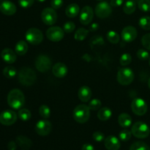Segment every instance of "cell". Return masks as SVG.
<instances>
[{
  "mask_svg": "<svg viewBox=\"0 0 150 150\" xmlns=\"http://www.w3.org/2000/svg\"><path fill=\"white\" fill-rule=\"evenodd\" d=\"M7 103L13 109L19 110L25 103V97L23 92L18 89H12L7 95Z\"/></svg>",
  "mask_w": 150,
  "mask_h": 150,
  "instance_id": "cell-1",
  "label": "cell"
},
{
  "mask_svg": "<svg viewBox=\"0 0 150 150\" xmlns=\"http://www.w3.org/2000/svg\"><path fill=\"white\" fill-rule=\"evenodd\" d=\"M18 79L21 84L25 86H30L36 82V73L30 67H23L18 73Z\"/></svg>",
  "mask_w": 150,
  "mask_h": 150,
  "instance_id": "cell-2",
  "label": "cell"
},
{
  "mask_svg": "<svg viewBox=\"0 0 150 150\" xmlns=\"http://www.w3.org/2000/svg\"><path fill=\"white\" fill-rule=\"evenodd\" d=\"M73 116L75 121L80 124H83L86 123L90 117V109L88 105L80 104L74 108Z\"/></svg>",
  "mask_w": 150,
  "mask_h": 150,
  "instance_id": "cell-3",
  "label": "cell"
},
{
  "mask_svg": "<svg viewBox=\"0 0 150 150\" xmlns=\"http://www.w3.org/2000/svg\"><path fill=\"white\" fill-rule=\"evenodd\" d=\"M134 78V72L129 67H122L119 69L117 72V81L122 86L130 85L133 81Z\"/></svg>",
  "mask_w": 150,
  "mask_h": 150,
  "instance_id": "cell-4",
  "label": "cell"
},
{
  "mask_svg": "<svg viewBox=\"0 0 150 150\" xmlns=\"http://www.w3.org/2000/svg\"><path fill=\"white\" fill-rule=\"evenodd\" d=\"M132 134L138 139H146L149 136L150 128L147 124L143 122H136L131 127Z\"/></svg>",
  "mask_w": 150,
  "mask_h": 150,
  "instance_id": "cell-5",
  "label": "cell"
},
{
  "mask_svg": "<svg viewBox=\"0 0 150 150\" xmlns=\"http://www.w3.org/2000/svg\"><path fill=\"white\" fill-rule=\"evenodd\" d=\"M25 38L32 45H39L43 40V34L38 28H29L25 34Z\"/></svg>",
  "mask_w": 150,
  "mask_h": 150,
  "instance_id": "cell-6",
  "label": "cell"
},
{
  "mask_svg": "<svg viewBox=\"0 0 150 150\" xmlns=\"http://www.w3.org/2000/svg\"><path fill=\"white\" fill-rule=\"evenodd\" d=\"M35 65L38 71L41 73H45L51 68L52 62L48 56L40 54V55H38L35 59Z\"/></svg>",
  "mask_w": 150,
  "mask_h": 150,
  "instance_id": "cell-7",
  "label": "cell"
},
{
  "mask_svg": "<svg viewBox=\"0 0 150 150\" xmlns=\"http://www.w3.org/2000/svg\"><path fill=\"white\" fill-rule=\"evenodd\" d=\"M57 18L58 16L57 12L52 7H46L43 9L41 13V19L42 22L48 26H52L55 24Z\"/></svg>",
  "mask_w": 150,
  "mask_h": 150,
  "instance_id": "cell-8",
  "label": "cell"
},
{
  "mask_svg": "<svg viewBox=\"0 0 150 150\" xmlns=\"http://www.w3.org/2000/svg\"><path fill=\"white\" fill-rule=\"evenodd\" d=\"M132 111L137 116H143L147 112V104L141 98H136L131 103Z\"/></svg>",
  "mask_w": 150,
  "mask_h": 150,
  "instance_id": "cell-9",
  "label": "cell"
},
{
  "mask_svg": "<svg viewBox=\"0 0 150 150\" xmlns=\"http://www.w3.org/2000/svg\"><path fill=\"white\" fill-rule=\"evenodd\" d=\"M46 37L50 41L59 42L64 38V31L59 26H51L47 29Z\"/></svg>",
  "mask_w": 150,
  "mask_h": 150,
  "instance_id": "cell-10",
  "label": "cell"
},
{
  "mask_svg": "<svg viewBox=\"0 0 150 150\" xmlns=\"http://www.w3.org/2000/svg\"><path fill=\"white\" fill-rule=\"evenodd\" d=\"M35 130L39 136H46L49 135L52 130V125L51 122L45 119L39 120L35 125Z\"/></svg>",
  "mask_w": 150,
  "mask_h": 150,
  "instance_id": "cell-11",
  "label": "cell"
},
{
  "mask_svg": "<svg viewBox=\"0 0 150 150\" xmlns=\"http://www.w3.org/2000/svg\"><path fill=\"white\" fill-rule=\"evenodd\" d=\"M18 116L13 110H4L0 114V123L3 125L10 126L17 121Z\"/></svg>",
  "mask_w": 150,
  "mask_h": 150,
  "instance_id": "cell-12",
  "label": "cell"
},
{
  "mask_svg": "<svg viewBox=\"0 0 150 150\" xmlns=\"http://www.w3.org/2000/svg\"><path fill=\"white\" fill-rule=\"evenodd\" d=\"M96 16L99 18H106L111 14L112 9L111 4H108L107 1H101L98 3L95 9Z\"/></svg>",
  "mask_w": 150,
  "mask_h": 150,
  "instance_id": "cell-13",
  "label": "cell"
},
{
  "mask_svg": "<svg viewBox=\"0 0 150 150\" xmlns=\"http://www.w3.org/2000/svg\"><path fill=\"white\" fill-rule=\"evenodd\" d=\"M94 12L90 6H85L81 9L79 16L81 23L84 26L89 24L93 20Z\"/></svg>",
  "mask_w": 150,
  "mask_h": 150,
  "instance_id": "cell-14",
  "label": "cell"
},
{
  "mask_svg": "<svg viewBox=\"0 0 150 150\" xmlns=\"http://www.w3.org/2000/svg\"><path fill=\"white\" fill-rule=\"evenodd\" d=\"M138 32L136 28L133 26H125L122 30L121 36L123 40L127 42H131L137 38Z\"/></svg>",
  "mask_w": 150,
  "mask_h": 150,
  "instance_id": "cell-15",
  "label": "cell"
},
{
  "mask_svg": "<svg viewBox=\"0 0 150 150\" xmlns=\"http://www.w3.org/2000/svg\"><path fill=\"white\" fill-rule=\"evenodd\" d=\"M16 4L9 0H4L0 3V11L5 16H13L16 13Z\"/></svg>",
  "mask_w": 150,
  "mask_h": 150,
  "instance_id": "cell-16",
  "label": "cell"
},
{
  "mask_svg": "<svg viewBox=\"0 0 150 150\" xmlns=\"http://www.w3.org/2000/svg\"><path fill=\"white\" fill-rule=\"evenodd\" d=\"M104 145L108 150H119L121 143L118 138L114 136H108L104 140Z\"/></svg>",
  "mask_w": 150,
  "mask_h": 150,
  "instance_id": "cell-17",
  "label": "cell"
},
{
  "mask_svg": "<svg viewBox=\"0 0 150 150\" xmlns=\"http://www.w3.org/2000/svg\"><path fill=\"white\" fill-rule=\"evenodd\" d=\"M67 73H68V70L67 67L64 63L62 62H57L52 67V73L55 77L59 78H64L67 76Z\"/></svg>",
  "mask_w": 150,
  "mask_h": 150,
  "instance_id": "cell-18",
  "label": "cell"
},
{
  "mask_svg": "<svg viewBox=\"0 0 150 150\" xmlns=\"http://www.w3.org/2000/svg\"><path fill=\"white\" fill-rule=\"evenodd\" d=\"M16 51L10 48H4L1 53V57L3 61L7 64H13L16 61L17 56Z\"/></svg>",
  "mask_w": 150,
  "mask_h": 150,
  "instance_id": "cell-19",
  "label": "cell"
},
{
  "mask_svg": "<svg viewBox=\"0 0 150 150\" xmlns=\"http://www.w3.org/2000/svg\"><path fill=\"white\" fill-rule=\"evenodd\" d=\"M92 90L87 86H81L78 92V96H79V100L83 103L88 102L92 98Z\"/></svg>",
  "mask_w": 150,
  "mask_h": 150,
  "instance_id": "cell-20",
  "label": "cell"
},
{
  "mask_svg": "<svg viewBox=\"0 0 150 150\" xmlns=\"http://www.w3.org/2000/svg\"><path fill=\"white\" fill-rule=\"evenodd\" d=\"M16 142L21 150H29L32 145L30 139L24 136H18L16 139Z\"/></svg>",
  "mask_w": 150,
  "mask_h": 150,
  "instance_id": "cell-21",
  "label": "cell"
},
{
  "mask_svg": "<svg viewBox=\"0 0 150 150\" xmlns=\"http://www.w3.org/2000/svg\"><path fill=\"white\" fill-rule=\"evenodd\" d=\"M118 123L123 128H127L132 125V118L127 113L120 114L118 117Z\"/></svg>",
  "mask_w": 150,
  "mask_h": 150,
  "instance_id": "cell-22",
  "label": "cell"
},
{
  "mask_svg": "<svg viewBox=\"0 0 150 150\" xmlns=\"http://www.w3.org/2000/svg\"><path fill=\"white\" fill-rule=\"evenodd\" d=\"M80 13V7L76 3H72L69 4L65 9L66 16L69 18H75Z\"/></svg>",
  "mask_w": 150,
  "mask_h": 150,
  "instance_id": "cell-23",
  "label": "cell"
},
{
  "mask_svg": "<svg viewBox=\"0 0 150 150\" xmlns=\"http://www.w3.org/2000/svg\"><path fill=\"white\" fill-rule=\"evenodd\" d=\"M112 116V111L108 107H103L100 108L98 110V118L100 121L105 122L109 120Z\"/></svg>",
  "mask_w": 150,
  "mask_h": 150,
  "instance_id": "cell-24",
  "label": "cell"
},
{
  "mask_svg": "<svg viewBox=\"0 0 150 150\" xmlns=\"http://www.w3.org/2000/svg\"><path fill=\"white\" fill-rule=\"evenodd\" d=\"M29 46L26 41L19 40L15 46V51L19 56H23L27 53Z\"/></svg>",
  "mask_w": 150,
  "mask_h": 150,
  "instance_id": "cell-25",
  "label": "cell"
},
{
  "mask_svg": "<svg viewBox=\"0 0 150 150\" xmlns=\"http://www.w3.org/2000/svg\"><path fill=\"white\" fill-rule=\"evenodd\" d=\"M136 3L134 0H127L123 5V11L127 15H130L136 11Z\"/></svg>",
  "mask_w": 150,
  "mask_h": 150,
  "instance_id": "cell-26",
  "label": "cell"
},
{
  "mask_svg": "<svg viewBox=\"0 0 150 150\" xmlns=\"http://www.w3.org/2000/svg\"><path fill=\"white\" fill-rule=\"evenodd\" d=\"M89 30L84 28H79L74 35V38L77 41H83L89 35Z\"/></svg>",
  "mask_w": 150,
  "mask_h": 150,
  "instance_id": "cell-27",
  "label": "cell"
},
{
  "mask_svg": "<svg viewBox=\"0 0 150 150\" xmlns=\"http://www.w3.org/2000/svg\"><path fill=\"white\" fill-rule=\"evenodd\" d=\"M18 117L22 121L27 122L32 117V114H31L30 111L26 109V108H21V109L18 110Z\"/></svg>",
  "mask_w": 150,
  "mask_h": 150,
  "instance_id": "cell-28",
  "label": "cell"
},
{
  "mask_svg": "<svg viewBox=\"0 0 150 150\" xmlns=\"http://www.w3.org/2000/svg\"><path fill=\"white\" fill-rule=\"evenodd\" d=\"M3 75L7 79H13L17 75V70L13 66H7L3 70Z\"/></svg>",
  "mask_w": 150,
  "mask_h": 150,
  "instance_id": "cell-29",
  "label": "cell"
},
{
  "mask_svg": "<svg viewBox=\"0 0 150 150\" xmlns=\"http://www.w3.org/2000/svg\"><path fill=\"white\" fill-rule=\"evenodd\" d=\"M139 25L144 30H150V17L143 16L139 21Z\"/></svg>",
  "mask_w": 150,
  "mask_h": 150,
  "instance_id": "cell-30",
  "label": "cell"
},
{
  "mask_svg": "<svg viewBox=\"0 0 150 150\" xmlns=\"http://www.w3.org/2000/svg\"><path fill=\"white\" fill-rule=\"evenodd\" d=\"M106 38H107V40H108L110 42H111V43L113 44L118 43L119 41H120V40L119 34L117 33V32L113 30L108 32V33H107L106 35Z\"/></svg>",
  "mask_w": 150,
  "mask_h": 150,
  "instance_id": "cell-31",
  "label": "cell"
},
{
  "mask_svg": "<svg viewBox=\"0 0 150 150\" xmlns=\"http://www.w3.org/2000/svg\"><path fill=\"white\" fill-rule=\"evenodd\" d=\"M129 150H150V147L143 142H136L130 146Z\"/></svg>",
  "mask_w": 150,
  "mask_h": 150,
  "instance_id": "cell-32",
  "label": "cell"
},
{
  "mask_svg": "<svg viewBox=\"0 0 150 150\" xmlns=\"http://www.w3.org/2000/svg\"><path fill=\"white\" fill-rule=\"evenodd\" d=\"M39 114L42 118L47 120L51 117V109L46 105H40L39 108Z\"/></svg>",
  "mask_w": 150,
  "mask_h": 150,
  "instance_id": "cell-33",
  "label": "cell"
},
{
  "mask_svg": "<svg viewBox=\"0 0 150 150\" xmlns=\"http://www.w3.org/2000/svg\"><path fill=\"white\" fill-rule=\"evenodd\" d=\"M138 7L142 11L150 12V0H139L138 1Z\"/></svg>",
  "mask_w": 150,
  "mask_h": 150,
  "instance_id": "cell-34",
  "label": "cell"
},
{
  "mask_svg": "<svg viewBox=\"0 0 150 150\" xmlns=\"http://www.w3.org/2000/svg\"><path fill=\"white\" fill-rule=\"evenodd\" d=\"M132 135L133 134H132L131 130H129L125 128V130H122L120 132V134H119V138L122 142H127V141L131 139Z\"/></svg>",
  "mask_w": 150,
  "mask_h": 150,
  "instance_id": "cell-35",
  "label": "cell"
},
{
  "mask_svg": "<svg viewBox=\"0 0 150 150\" xmlns=\"http://www.w3.org/2000/svg\"><path fill=\"white\" fill-rule=\"evenodd\" d=\"M132 62V57L130 54H127V53H125V54H123L121 56L120 59V64L124 67L125 66H127L128 64H130Z\"/></svg>",
  "mask_w": 150,
  "mask_h": 150,
  "instance_id": "cell-36",
  "label": "cell"
},
{
  "mask_svg": "<svg viewBox=\"0 0 150 150\" xmlns=\"http://www.w3.org/2000/svg\"><path fill=\"white\" fill-rule=\"evenodd\" d=\"M101 105H102L101 101L99 99L95 98V99L92 100L89 102L88 106H89V109L92 110V111H98V110H99L101 108Z\"/></svg>",
  "mask_w": 150,
  "mask_h": 150,
  "instance_id": "cell-37",
  "label": "cell"
},
{
  "mask_svg": "<svg viewBox=\"0 0 150 150\" xmlns=\"http://www.w3.org/2000/svg\"><path fill=\"white\" fill-rule=\"evenodd\" d=\"M62 29L65 33H71L76 29V24L73 21H67L63 24Z\"/></svg>",
  "mask_w": 150,
  "mask_h": 150,
  "instance_id": "cell-38",
  "label": "cell"
},
{
  "mask_svg": "<svg viewBox=\"0 0 150 150\" xmlns=\"http://www.w3.org/2000/svg\"><path fill=\"white\" fill-rule=\"evenodd\" d=\"M142 43L146 50L150 51V33L146 34L142 37Z\"/></svg>",
  "mask_w": 150,
  "mask_h": 150,
  "instance_id": "cell-39",
  "label": "cell"
},
{
  "mask_svg": "<svg viewBox=\"0 0 150 150\" xmlns=\"http://www.w3.org/2000/svg\"><path fill=\"white\" fill-rule=\"evenodd\" d=\"M137 57L141 60H146L149 59V54L146 50L145 49H139L137 51Z\"/></svg>",
  "mask_w": 150,
  "mask_h": 150,
  "instance_id": "cell-40",
  "label": "cell"
},
{
  "mask_svg": "<svg viewBox=\"0 0 150 150\" xmlns=\"http://www.w3.org/2000/svg\"><path fill=\"white\" fill-rule=\"evenodd\" d=\"M92 139L97 142H101L105 140V135L100 131H96L92 134Z\"/></svg>",
  "mask_w": 150,
  "mask_h": 150,
  "instance_id": "cell-41",
  "label": "cell"
},
{
  "mask_svg": "<svg viewBox=\"0 0 150 150\" xmlns=\"http://www.w3.org/2000/svg\"><path fill=\"white\" fill-rule=\"evenodd\" d=\"M35 0H18V4L23 8H29L33 5Z\"/></svg>",
  "mask_w": 150,
  "mask_h": 150,
  "instance_id": "cell-42",
  "label": "cell"
},
{
  "mask_svg": "<svg viewBox=\"0 0 150 150\" xmlns=\"http://www.w3.org/2000/svg\"><path fill=\"white\" fill-rule=\"evenodd\" d=\"M63 0H51V6L54 10H58L63 5Z\"/></svg>",
  "mask_w": 150,
  "mask_h": 150,
  "instance_id": "cell-43",
  "label": "cell"
},
{
  "mask_svg": "<svg viewBox=\"0 0 150 150\" xmlns=\"http://www.w3.org/2000/svg\"><path fill=\"white\" fill-rule=\"evenodd\" d=\"M123 2H124V0H111L110 4H111V7H117L122 5Z\"/></svg>",
  "mask_w": 150,
  "mask_h": 150,
  "instance_id": "cell-44",
  "label": "cell"
},
{
  "mask_svg": "<svg viewBox=\"0 0 150 150\" xmlns=\"http://www.w3.org/2000/svg\"><path fill=\"white\" fill-rule=\"evenodd\" d=\"M16 147H17V144L15 142H9L8 145H7L8 150H16Z\"/></svg>",
  "mask_w": 150,
  "mask_h": 150,
  "instance_id": "cell-45",
  "label": "cell"
},
{
  "mask_svg": "<svg viewBox=\"0 0 150 150\" xmlns=\"http://www.w3.org/2000/svg\"><path fill=\"white\" fill-rule=\"evenodd\" d=\"M81 150H95V148L91 144H84L82 146Z\"/></svg>",
  "mask_w": 150,
  "mask_h": 150,
  "instance_id": "cell-46",
  "label": "cell"
},
{
  "mask_svg": "<svg viewBox=\"0 0 150 150\" xmlns=\"http://www.w3.org/2000/svg\"><path fill=\"white\" fill-rule=\"evenodd\" d=\"M98 28H99V26H98V23H93V24L90 26V28H89V31H92V32L96 31Z\"/></svg>",
  "mask_w": 150,
  "mask_h": 150,
  "instance_id": "cell-47",
  "label": "cell"
},
{
  "mask_svg": "<svg viewBox=\"0 0 150 150\" xmlns=\"http://www.w3.org/2000/svg\"><path fill=\"white\" fill-rule=\"evenodd\" d=\"M36 1H39V2H44V1H45V0H36Z\"/></svg>",
  "mask_w": 150,
  "mask_h": 150,
  "instance_id": "cell-48",
  "label": "cell"
},
{
  "mask_svg": "<svg viewBox=\"0 0 150 150\" xmlns=\"http://www.w3.org/2000/svg\"><path fill=\"white\" fill-rule=\"evenodd\" d=\"M148 86H149V88L150 89V78H149V81H148Z\"/></svg>",
  "mask_w": 150,
  "mask_h": 150,
  "instance_id": "cell-49",
  "label": "cell"
},
{
  "mask_svg": "<svg viewBox=\"0 0 150 150\" xmlns=\"http://www.w3.org/2000/svg\"><path fill=\"white\" fill-rule=\"evenodd\" d=\"M149 66H150V57H149Z\"/></svg>",
  "mask_w": 150,
  "mask_h": 150,
  "instance_id": "cell-50",
  "label": "cell"
},
{
  "mask_svg": "<svg viewBox=\"0 0 150 150\" xmlns=\"http://www.w3.org/2000/svg\"><path fill=\"white\" fill-rule=\"evenodd\" d=\"M99 1H101V0H99Z\"/></svg>",
  "mask_w": 150,
  "mask_h": 150,
  "instance_id": "cell-51",
  "label": "cell"
}]
</instances>
